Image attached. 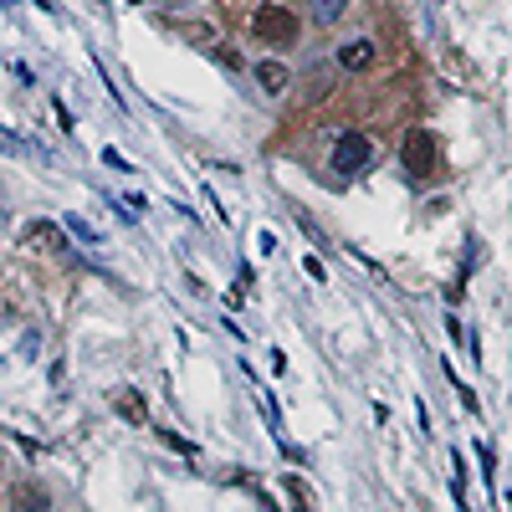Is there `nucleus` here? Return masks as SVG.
<instances>
[{"label":"nucleus","mask_w":512,"mask_h":512,"mask_svg":"<svg viewBox=\"0 0 512 512\" xmlns=\"http://www.w3.org/2000/svg\"><path fill=\"white\" fill-rule=\"evenodd\" d=\"M67 231H72V236H78V241H87V246H103V236H97V231H93V225H87V221H82V215H67Z\"/></svg>","instance_id":"obj_9"},{"label":"nucleus","mask_w":512,"mask_h":512,"mask_svg":"<svg viewBox=\"0 0 512 512\" xmlns=\"http://www.w3.org/2000/svg\"><path fill=\"white\" fill-rule=\"evenodd\" d=\"M282 492L292 497V507H297V512H318V502H313V487H307L303 477H288V481H282Z\"/></svg>","instance_id":"obj_7"},{"label":"nucleus","mask_w":512,"mask_h":512,"mask_svg":"<svg viewBox=\"0 0 512 512\" xmlns=\"http://www.w3.org/2000/svg\"><path fill=\"white\" fill-rule=\"evenodd\" d=\"M160 441L169 451H179V456H195V441H185V435H175V431H160Z\"/></svg>","instance_id":"obj_12"},{"label":"nucleus","mask_w":512,"mask_h":512,"mask_svg":"<svg viewBox=\"0 0 512 512\" xmlns=\"http://www.w3.org/2000/svg\"><path fill=\"white\" fill-rule=\"evenodd\" d=\"M477 451H481V477H487V487H492V477H497V456H492V446H487V441H477Z\"/></svg>","instance_id":"obj_13"},{"label":"nucleus","mask_w":512,"mask_h":512,"mask_svg":"<svg viewBox=\"0 0 512 512\" xmlns=\"http://www.w3.org/2000/svg\"><path fill=\"white\" fill-rule=\"evenodd\" d=\"M251 36L261 47H292L297 41V16H292L282 0H261L251 11Z\"/></svg>","instance_id":"obj_2"},{"label":"nucleus","mask_w":512,"mask_h":512,"mask_svg":"<svg viewBox=\"0 0 512 512\" xmlns=\"http://www.w3.org/2000/svg\"><path fill=\"white\" fill-rule=\"evenodd\" d=\"M32 236H36V241H47L51 251H62V246H67L62 231H57V225H47V221H36V225H32Z\"/></svg>","instance_id":"obj_11"},{"label":"nucleus","mask_w":512,"mask_h":512,"mask_svg":"<svg viewBox=\"0 0 512 512\" xmlns=\"http://www.w3.org/2000/svg\"><path fill=\"white\" fill-rule=\"evenodd\" d=\"M303 272L313 277V282H323V277H328V267H323L318 256H307V261H303Z\"/></svg>","instance_id":"obj_15"},{"label":"nucleus","mask_w":512,"mask_h":512,"mask_svg":"<svg viewBox=\"0 0 512 512\" xmlns=\"http://www.w3.org/2000/svg\"><path fill=\"white\" fill-rule=\"evenodd\" d=\"M51 108H57V123H62L67 133H72V128H78V123H72V113H67V103H62V97H57V103H51Z\"/></svg>","instance_id":"obj_16"},{"label":"nucleus","mask_w":512,"mask_h":512,"mask_svg":"<svg viewBox=\"0 0 512 512\" xmlns=\"http://www.w3.org/2000/svg\"><path fill=\"white\" fill-rule=\"evenodd\" d=\"M47 507H51V497L36 481H16L11 487V512H47Z\"/></svg>","instance_id":"obj_5"},{"label":"nucleus","mask_w":512,"mask_h":512,"mask_svg":"<svg viewBox=\"0 0 512 512\" xmlns=\"http://www.w3.org/2000/svg\"><path fill=\"white\" fill-rule=\"evenodd\" d=\"M118 410H123V416L133 420V425H144V420H149V416H144V400H139V395H133V389H128L123 400H118Z\"/></svg>","instance_id":"obj_10"},{"label":"nucleus","mask_w":512,"mask_h":512,"mask_svg":"<svg viewBox=\"0 0 512 512\" xmlns=\"http://www.w3.org/2000/svg\"><path fill=\"white\" fill-rule=\"evenodd\" d=\"M103 164H108V169H123V175L133 169V164H128L123 154H118V149H103Z\"/></svg>","instance_id":"obj_14"},{"label":"nucleus","mask_w":512,"mask_h":512,"mask_svg":"<svg viewBox=\"0 0 512 512\" xmlns=\"http://www.w3.org/2000/svg\"><path fill=\"white\" fill-rule=\"evenodd\" d=\"M369 164H374V144H369V133H359V128H343L334 139V169L343 179L364 175Z\"/></svg>","instance_id":"obj_3"},{"label":"nucleus","mask_w":512,"mask_h":512,"mask_svg":"<svg viewBox=\"0 0 512 512\" xmlns=\"http://www.w3.org/2000/svg\"><path fill=\"white\" fill-rule=\"evenodd\" d=\"M400 164L416 185H425V179L441 169V139H435L431 128H410V133L400 139Z\"/></svg>","instance_id":"obj_1"},{"label":"nucleus","mask_w":512,"mask_h":512,"mask_svg":"<svg viewBox=\"0 0 512 512\" xmlns=\"http://www.w3.org/2000/svg\"><path fill=\"white\" fill-rule=\"evenodd\" d=\"M369 62H374V41H369V36H353V41L338 47V67H343V72H364Z\"/></svg>","instance_id":"obj_4"},{"label":"nucleus","mask_w":512,"mask_h":512,"mask_svg":"<svg viewBox=\"0 0 512 512\" xmlns=\"http://www.w3.org/2000/svg\"><path fill=\"white\" fill-rule=\"evenodd\" d=\"M256 82L267 87V93H288V82H292V72L282 62H261L256 67Z\"/></svg>","instance_id":"obj_6"},{"label":"nucleus","mask_w":512,"mask_h":512,"mask_svg":"<svg viewBox=\"0 0 512 512\" xmlns=\"http://www.w3.org/2000/svg\"><path fill=\"white\" fill-rule=\"evenodd\" d=\"M343 11H349V0H313V21H318V26H334Z\"/></svg>","instance_id":"obj_8"}]
</instances>
